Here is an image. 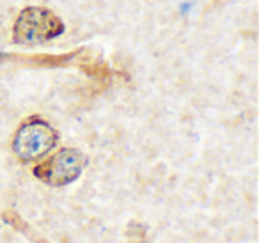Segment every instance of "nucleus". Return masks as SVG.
I'll return each mask as SVG.
<instances>
[{
    "label": "nucleus",
    "instance_id": "3",
    "mask_svg": "<svg viewBox=\"0 0 259 243\" xmlns=\"http://www.w3.org/2000/svg\"><path fill=\"white\" fill-rule=\"evenodd\" d=\"M85 164L87 158L82 151L73 149V147H64V149L57 151L54 156L48 158L47 161L37 165L34 169V174L41 181L48 183L52 186H66L75 179H78Z\"/></svg>",
    "mask_w": 259,
    "mask_h": 243
},
{
    "label": "nucleus",
    "instance_id": "1",
    "mask_svg": "<svg viewBox=\"0 0 259 243\" xmlns=\"http://www.w3.org/2000/svg\"><path fill=\"white\" fill-rule=\"evenodd\" d=\"M64 22L41 6H29L20 11L13 23L11 36L18 45H41L64 34Z\"/></svg>",
    "mask_w": 259,
    "mask_h": 243
},
{
    "label": "nucleus",
    "instance_id": "2",
    "mask_svg": "<svg viewBox=\"0 0 259 243\" xmlns=\"http://www.w3.org/2000/svg\"><path fill=\"white\" fill-rule=\"evenodd\" d=\"M57 144V132L39 117L25 121L13 140V151L25 164L37 161L48 154Z\"/></svg>",
    "mask_w": 259,
    "mask_h": 243
}]
</instances>
